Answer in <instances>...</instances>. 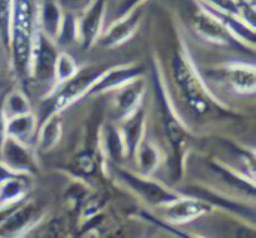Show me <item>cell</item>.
Listing matches in <instances>:
<instances>
[{
  "mask_svg": "<svg viewBox=\"0 0 256 238\" xmlns=\"http://www.w3.org/2000/svg\"><path fill=\"white\" fill-rule=\"evenodd\" d=\"M120 120L122 123L118 124V128L124 141L126 156L128 159H134L140 144L147 138V111L144 110V106H140Z\"/></svg>",
  "mask_w": 256,
  "mask_h": 238,
  "instance_id": "cell-16",
  "label": "cell"
},
{
  "mask_svg": "<svg viewBox=\"0 0 256 238\" xmlns=\"http://www.w3.org/2000/svg\"><path fill=\"white\" fill-rule=\"evenodd\" d=\"M64 9L58 0H36V27L50 39L56 40Z\"/></svg>",
  "mask_w": 256,
  "mask_h": 238,
  "instance_id": "cell-19",
  "label": "cell"
},
{
  "mask_svg": "<svg viewBox=\"0 0 256 238\" xmlns=\"http://www.w3.org/2000/svg\"><path fill=\"white\" fill-rule=\"evenodd\" d=\"M102 72L104 69L99 66H84L80 68L72 78L54 84L50 88L48 94L44 98L42 102L44 114L40 122L54 112H63L75 102L88 96L90 88L93 87V84L96 82V80L100 76Z\"/></svg>",
  "mask_w": 256,
  "mask_h": 238,
  "instance_id": "cell-4",
  "label": "cell"
},
{
  "mask_svg": "<svg viewBox=\"0 0 256 238\" xmlns=\"http://www.w3.org/2000/svg\"><path fill=\"white\" fill-rule=\"evenodd\" d=\"M45 218V212L33 201H22L12 207L0 224V237H26L34 231Z\"/></svg>",
  "mask_w": 256,
  "mask_h": 238,
  "instance_id": "cell-7",
  "label": "cell"
},
{
  "mask_svg": "<svg viewBox=\"0 0 256 238\" xmlns=\"http://www.w3.org/2000/svg\"><path fill=\"white\" fill-rule=\"evenodd\" d=\"M99 168H102L100 159L92 148L81 150L72 162L75 177H92L99 171Z\"/></svg>",
  "mask_w": 256,
  "mask_h": 238,
  "instance_id": "cell-25",
  "label": "cell"
},
{
  "mask_svg": "<svg viewBox=\"0 0 256 238\" xmlns=\"http://www.w3.org/2000/svg\"><path fill=\"white\" fill-rule=\"evenodd\" d=\"M0 160L18 174L33 178L39 176V164L33 148L30 147V144H26L15 138H4L0 148Z\"/></svg>",
  "mask_w": 256,
  "mask_h": 238,
  "instance_id": "cell-11",
  "label": "cell"
},
{
  "mask_svg": "<svg viewBox=\"0 0 256 238\" xmlns=\"http://www.w3.org/2000/svg\"><path fill=\"white\" fill-rule=\"evenodd\" d=\"M114 172L117 180L130 192H134L140 200H142L150 207H162L174 200H177L182 194L176 192L174 189L168 188L166 184L153 180L152 177L135 174L132 171H128L124 168H120L118 165H114Z\"/></svg>",
  "mask_w": 256,
  "mask_h": 238,
  "instance_id": "cell-5",
  "label": "cell"
},
{
  "mask_svg": "<svg viewBox=\"0 0 256 238\" xmlns=\"http://www.w3.org/2000/svg\"><path fill=\"white\" fill-rule=\"evenodd\" d=\"M33 177L18 176L0 184V210H6L26 201L32 190Z\"/></svg>",
  "mask_w": 256,
  "mask_h": 238,
  "instance_id": "cell-21",
  "label": "cell"
},
{
  "mask_svg": "<svg viewBox=\"0 0 256 238\" xmlns=\"http://www.w3.org/2000/svg\"><path fill=\"white\" fill-rule=\"evenodd\" d=\"M146 69L141 64L136 63H128V64H118L114 68H110L100 74V76L96 80L93 87L90 88L88 96H99L105 93H114L124 84L144 76Z\"/></svg>",
  "mask_w": 256,
  "mask_h": 238,
  "instance_id": "cell-15",
  "label": "cell"
},
{
  "mask_svg": "<svg viewBox=\"0 0 256 238\" xmlns=\"http://www.w3.org/2000/svg\"><path fill=\"white\" fill-rule=\"evenodd\" d=\"M63 112H54L48 117H45L40 122L39 135H38V146L39 150L46 153L54 150L58 142L63 138V120H62Z\"/></svg>",
  "mask_w": 256,
  "mask_h": 238,
  "instance_id": "cell-23",
  "label": "cell"
},
{
  "mask_svg": "<svg viewBox=\"0 0 256 238\" xmlns=\"http://www.w3.org/2000/svg\"><path fill=\"white\" fill-rule=\"evenodd\" d=\"M80 66L76 64V60L66 51H60L56 60V68H54V84L63 82L69 78H72Z\"/></svg>",
  "mask_w": 256,
  "mask_h": 238,
  "instance_id": "cell-28",
  "label": "cell"
},
{
  "mask_svg": "<svg viewBox=\"0 0 256 238\" xmlns=\"http://www.w3.org/2000/svg\"><path fill=\"white\" fill-rule=\"evenodd\" d=\"M76 40H78V16H75V14L72 12L64 10L63 21L54 42L58 48H64L75 44Z\"/></svg>",
  "mask_w": 256,
  "mask_h": 238,
  "instance_id": "cell-27",
  "label": "cell"
},
{
  "mask_svg": "<svg viewBox=\"0 0 256 238\" xmlns=\"http://www.w3.org/2000/svg\"><path fill=\"white\" fill-rule=\"evenodd\" d=\"M208 76L222 78L231 92L240 96H254L256 92V68L254 63L230 62L207 70Z\"/></svg>",
  "mask_w": 256,
  "mask_h": 238,
  "instance_id": "cell-9",
  "label": "cell"
},
{
  "mask_svg": "<svg viewBox=\"0 0 256 238\" xmlns=\"http://www.w3.org/2000/svg\"><path fill=\"white\" fill-rule=\"evenodd\" d=\"M152 80H153L154 98H156L158 110L162 118L165 136H166V141L171 147L172 158H174V162H172L174 178L176 182H182L186 172V159L189 154L190 132L174 106L170 90L166 87V80L162 72V66L156 56L153 57V62H152Z\"/></svg>",
  "mask_w": 256,
  "mask_h": 238,
  "instance_id": "cell-2",
  "label": "cell"
},
{
  "mask_svg": "<svg viewBox=\"0 0 256 238\" xmlns=\"http://www.w3.org/2000/svg\"><path fill=\"white\" fill-rule=\"evenodd\" d=\"M39 128L38 117L32 112L16 116L12 118H8L6 123V135L10 138H15L18 141H22L26 144H30V141L34 138Z\"/></svg>",
  "mask_w": 256,
  "mask_h": 238,
  "instance_id": "cell-24",
  "label": "cell"
},
{
  "mask_svg": "<svg viewBox=\"0 0 256 238\" xmlns=\"http://www.w3.org/2000/svg\"><path fill=\"white\" fill-rule=\"evenodd\" d=\"M212 210L213 208L207 202L195 196L182 194L172 202L159 207V214L160 219L170 225H186L201 219L202 216L208 214Z\"/></svg>",
  "mask_w": 256,
  "mask_h": 238,
  "instance_id": "cell-10",
  "label": "cell"
},
{
  "mask_svg": "<svg viewBox=\"0 0 256 238\" xmlns=\"http://www.w3.org/2000/svg\"><path fill=\"white\" fill-rule=\"evenodd\" d=\"M210 8L224 10V12H230V14H236L240 15V9H238V2L237 0H198Z\"/></svg>",
  "mask_w": 256,
  "mask_h": 238,
  "instance_id": "cell-30",
  "label": "cell"
},
{
  "mask_svg": "<svg viewBox=\"0 0 256 238\" xmlns=\"http://www.w3.org/2000/svg\"><path fill=\"white\" fill-rule=\"evenodd\" d=\"M58 52L56 42L36 27L30 56V81L50 86L51 88L54 86V68Z\"/></svg>",
  "mask_w": 256,
  "mask_h": 238,
  "instance_id": "cell-6",
  "label": "cell"
},
{
  "mask_svg": "<svg viewBox=\"0 0 256 238\" xmlns=\"http://www.w3.org/2000/svg\"><path fill=\"white\" fill-rule=\"evenodd\" d=\"M2 108L8 118L32 112V104L27 94L21 90H12L2 99Z\"/></svg>",
  "mask_w": 256,
  "mask_h": 238,
  "instance_id": "cell-26",
  "label": "cell"
},
{
  "mask_svg": "<svg viewBox=\"0 0 256 238\" xmlns=\"http://www.w3.org/2000/svg\"><path fill=\"white\" fill-rule=\"evenodd\" d=\"M36 32V0H14L10 18V70L21 82H30V56Z\"/></svg>",
  "mask_w": 256,
  "mask_h": 238,
  "instance_id": "cell-3",
  "label": "cell"
},
{
  "mask_svg": "<svg viewBox=\"0 0 256 238\" xmlns=\"http://www.w3.org/2000/svg\"><path fill=\"white\" fill-rule=\"evenodd\" d=\"M90 2L92 0H62L60 3L64 10L76 14V12H82L90 4Z\"/></svg>",
  "mask_w": 256,
  "mask_h": 238,
  "instance_id": "cell-31",
  "label": "cell"
},
{
  "mask_svg": "<svg viewBox=\"0 0 256 238\" xmlns=\"http://www.w3.org/2000/svg\"><path fill=\"white\" fill-rule=\"evenodd\" d=\"M186 195L195 196L204 202H207L212 208H222L237 218H243L246 219H254L255 218V208L246 202H242L236 198L226 196L225 194L212 189V188H206V186H190L186 189Z\"/></svg>",
  "mask_w": 256,
  "mask_h": 238,
  "instance_id": "cell-14",
  "label": "cell"
},
{
  "mask_svg": "<svg viewBox=\"0 0 256 238\" xmlns=\"http://www.w3.org/2000/svg\"><path fill=\"white\" fill-rule=\"evenodd\" d=\"M99 152L105 160H110L112 165H120L126 156V147L124 141L120 132V128L117 124H105L100 129L99 135Z\"/></svg>",
  "mask_w": 256,
  "mask_h": 238,
  "instance_id": "cell-20",
  "label": "cell"
},
{
  "mask_svg": "<svg viewBox=\"0 0 256 238\" xmlns=\"http://www.w3.org/2000/svg\"><path fill=\"white\" fill-rule=\"evenodd\" d=\"M141 20H142V14L140 8L122 16H117L116 21L108 28H104L98 44L106 50H114L128 44L136 34L141 26Z\"/></svg>",
  "mask_w": 256,
  "mask_h": 238,
  "instance_id": "cell-13",
  "label": "cell"
},
{
  "mask_svg": "<svg viewBox=\"0 0 256 238\" xmlns=\"http://www.w3.org/2000/svg\"><path fill=\"white\" fill-rule=\"evenodd\" d=\"M18 176H22V174L15 172V171L10 170L4 162L0 160V184L4 183V182H8V180H10V178H14V177H18Z\"/></svg>",
  "mask_w": 256,
  "mask_h": 238,
  "instance_id": "cell-33",
  "label": "cell"
},
{
  "mask_svg": "<svg viewBox=\"0 0 256 238\" xmlns=\"http://www.w3.org/2000/svg\"><path fill=\"white\" fill-rule=\"evenodd\" d=\"M147 0H122L118 3V8H117V16H122L136 8H140L142 3H146Z\"/></svg>",
  "mask_w": 256,
  "mask_h": 238,
  "instance_id": "cell-32",
  "label": "cell"
},
{
  "mask_svg": "<svg viewBox=\"0 0 256 238\" xmlns=\"http://www.w3.org/2000/svg\"><path fill=\"white\" fill-rule=\"evenodd\" d=\"M171 70L174 82L194 116L206 117L213 114H232L231 110L210 90L182 38L178 39V46L174 50L171 58Z\"/></svg>",
  "mask_w": 256,
  "mask_h": 238,
  "instance_id": "cell-1",
  "label": "cell"
},
{
  "mask_svg": "<svg viewBox=\"0 0 256 238\" xmlns=\"http://www.w3.org/2000/svg\"><path fill=\"white\" fill-rule=\"evenodd\" d=\"M108 0H92L90 4L78 16V42L82 50H90L98 45L104 32Z\"/></svg>",
  "mask_w": 256,
  "mask_h": 238,
  "instance_id": "cell-12",
  "label": "cell"
},
{
  "mask_svg": "<svg viewBox=\"0 0 256 238\" xmlns=\"http://www.w3.org/2000/svg\"><path fill=\"white\" fill-rule=\"evenodd\" d=\"M134 159L136 160L138 174L147 176V177H153L154 172L162 166L164 154H162L160 148L152 140L146 138L140 144Z\"/></svg>",
  "mask_w": 256,
  "mask_h": 238,
  "instance_id": "cell-22",
  "label": "cell"
},
{
  "mask_svg": "<svg viewBox=\"0 0 256 238\" xmlns=\"http://www.w3.org/2000/svg\"><path fill=\"white\" fill-rule=\"evenodd\" d=\"M189 22L194 30V33L213 45L218 46H232V48H242L244 50L231 34L230 32L210 14L207 12L201 4L195 2V9L189 15Z\"/></svg>",
  "mask_w": 256,
  "mask_h": 238,
  "instance_id": "cell-8",
  "label": "cell"
},
{
  "mask_svg": "<svg viewBox=\"0 0 256 238\" xmlns=\"http://www.w3.org/2000/svg\"><path fill=\"white\" fill-rule=\"evenodd\" d=\"M6 123H8V117H6L4 112H3L2 100H0V148H2V144H3V141H4V138L8 136V135H6Z\"/></svg>",
  "mask_w": 256,
  "mask_h": 238,
  "instance_id": "cell-34",
  "label": "cell"
},
{
  "mask_svg": "<svg viewBox=\"0 0 256 238\" xmlns=\"http://www.w3.org/2000/svg\"><path fill=\"white\" fill-rule=\"evenodd\" d=\"M210 168L234 194H240L244 198L252 200V201L255 200L256 192L254 178L248 177L240 170H236V168L230 166L228 164L218 160V159L210 162Z\"/></svg>",
  "mask_w": 256,
  "mask_h": 238,
  "instance_id": "cell-17",
  "label": "cell"
},
{
  "mask_svg": "<svg viewBox=\"0 0 256 238\" xmlns=\"http://www.w3.org/2000/svg\"><path fill=\"white\" fill-rule=\"evenodd\" d=\"M14 0H0V44L8 51L10 38V18Z\"/></svg>",
  "mask_w": 256,
  "mask_h": 238,
  "instance_id": "cell-29",
  "label": "cell"
},
{
  "mask_svg": "<svg viewBox=\"0 0 256 238\" xmlns=\"http://www.w3.org/2000/svg\"><path fill=\"white\" fill-rule=\"evenodd\" d=\"M116 93V111L120 118L126 117L128 114L134 112L140 106H142L146 93H147V81L146 76H140L118 90Z\"/></svg>",
  "mask_w": 256,
  "mask_h": 238,
  "instance_id": "cell-18",
  "label": "cell"
}]
</instances>
